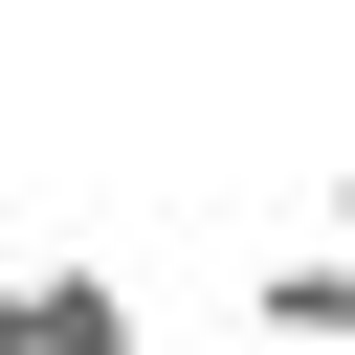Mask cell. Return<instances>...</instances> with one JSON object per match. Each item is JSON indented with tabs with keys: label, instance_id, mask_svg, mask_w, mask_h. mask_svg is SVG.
I'll return each instance as SVG.
<instances>
[{
	"label": "cell",
	"instance_id": "1",
	"mask_svg": "<svg viewBox=\"0 0 355 355\" xmlns=\"http://www.w3.org/2000/svg\"><path fill=\"white\" fill-rule=\"evenodd\" d=\"M0 355H155L111 266H0Z\"/></svg>",
	"mask_w": 355,
	"mask_h": 355
},
{
	"label": "cell",
	"instance_id": "2",
	"mask_svg": "<svg viewBox=\"0 0 355 355\" xmlns=\"http://www.w3.org/2000/svg\"><path fill=\"white\" fill-rule=\"evenodd\" d=\"M244 333H266V355H355V244H288V266L244 288Z\"/></svg>",
	"mask_w": 355,
	"mask_h": 355
},
{
	"label": "cell",
	"instance_id": "3",
	"mask_svg": "<svg viewBox=\"0 0 355 355\" xmlns=\"http://www.w3.org/2000/svg\"><path fill=\"white\" fill-rule=\"evenodd\" d=\"M311 200H333V244H355V155H333V178H311Z\"/></svg>",
	"mask_w": 355,
	"mask_h": 355
}]
</instances>
